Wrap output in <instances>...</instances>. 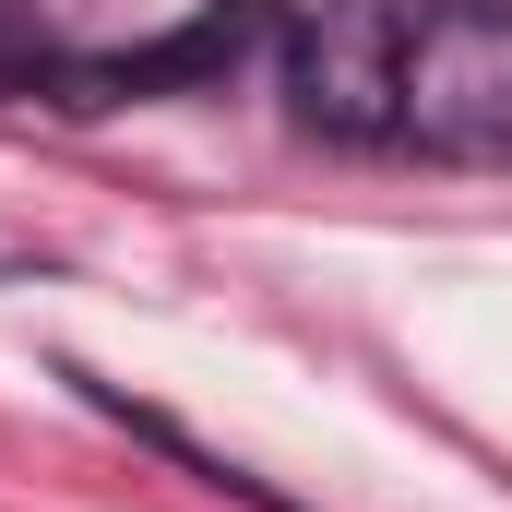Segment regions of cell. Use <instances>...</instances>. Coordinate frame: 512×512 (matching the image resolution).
I'll return each mask as SVG.
<instances>
[{"mask_svg":"<svg viewBox=\"0 0 512 512\" xmlns=\"http://www.w3.org/2000/svg\"><path fill=\"white\" fill-rule=\"evenodd\" d=\"M262 36H274V0H203L179 36H155V48H108V60H72V84H60V108H131V96H203V84H227L239 60H251Z\"/></svg>","mask_w":512,"mask_h":512,"instance_id":"cell-3","label":"cell"},{"mask_svg":"<svg viewBox=\"0 0 512 512\" xmlns=\"http://www.w3.org/2000/svg\"><path fill=\"white\" fill-rule=\"evenodd\" d=\"M429 36V0H322L286 36V96L322 143H405V60Z\"/></svg>","mask_w":512,"mask_h":512,"instance_id":"cell-1","label":"cell"},{"mask_svg":"<svg viewBox=\"0 0 512 512\" xmlns=\"http://www.w3.org/2000/svg\"><path fill=\"white\" fill-rule=\"evenodd\" d=\"M405 143L453 167H512V12L501 0H429V36L405 60Z\"/></svg>","mask_w":512,"mask_h":512,"instance_id":"cell-2","label":"cell"},{"mask_svg":"<svg viewBox=\"0 0 512 512\" xmlns=\"http://www.w3.org/2000/svg\"><path fill=\"white\" fill-rule=\"evenodd\" d=\"M60 84H72V48L24 0H0V96H60Z\"/></svg>","mask_w":512,"mask_h":512,"instance_id":"cell-4","label":"cell"}]
</instances>
